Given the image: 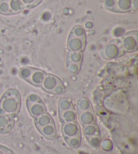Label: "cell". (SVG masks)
Returning <instances> with one entry per match:
<instances>
[{
  "instance_id": "1",
  "label": "cell",
  "mask_w": 138,
  "mask_h": 154,
  "mask_svg": "<svg viewBox=\"0 0 138 154\" xmlns=\"http://www.w3.org/2000/svg\"><path fill=\"white\" fill-rule=\"evenodd\" d=\"M0 109L5 114L16 117L20 109V94L18 91L14 89L7 91L0 100Z\"/></svg>"
},
{
  "instance_id": "11",
  "label": "cell",
  "mask_w": 138,
  "mask_h": 154,
  "mask_svg": "<svg viewBox=\"0 0 138 154\" xmlns=\"http://www.w3.org/2000/svg\"><path fill=\"white\" fill-rule=\"evenodd\" d=\"M79 120L84 126L94 124L96 116L92 109L83 112H79Z\"/></svg>"
},
{
  "instance_id": "17",
  "label": "cell",
  "mask_w": 138,
  "mask_h": 154,
  "mask_svg": "<svg viewBox=\"0 0 138 154\" xmlns=\"http://www.w3.org/2000/svg\"><path fill=\"white\" fill-rule=\"evenodd\" d=\"M84 133L88 138L94 136H98L99 129L98 126L94 125V124H91V125H89L84 126Z\"/></svg>"
},
{
  "instance_id": "2",
  "label": "cell",
  "mask_w": 138,
  "mask_h": 154,
  "mask_svg": "<svg viewBox=\"0 0 138 154\" xmlns=\"http://www.w3.org/2000/svg\"><path fill=\"white\" fill-rule=\"evenodd\" d=\"M85 45V31L81 26H77L69 37L68 48L70 51H82Z\"/></svg>"
},
{
  "instance_id": "25",
  "label": "cell",
  "mask_w": 138,
  "mask_h": 154,
  "mask_svg": "<svg viewBox=\"0 0 138 154\" xmlns=\"http://www.w3.org/2000/svg\"><path fill=\"white\" fill-rule=\"evenodd\" d=\"M65 91V87L63 85V82L62 83H60L57 85V86L55 88L54 90L53 91L52 93L54 95H62Z\"/></svg>"
},
{
  "instance_id": "22",
  "label": "cell",
  "mask_w": 138,
  "mask_h": 154,
  "mask_svg": "<svg viewBox=\"0 0 138 154\" xmlns=\"http://www.w3.org/2000/svg\"><path fill=\"white\" fill-rule=\"evenodd\" d=\"M81 64L68 62V70L71 75H77L80 70Z\"/></svg>"
},
{
  "instance_id": "21",
  "label": "cell",
  "mask_w": 138,
  "mask_h": 154,
  "mask_svg": "<svg viewBox=\"0 0 138 154\" xmlns=\"http://www.w3.org/2000/svg\"><path fill=\"white\" fill-rule=\"evenodd\" d=\"M33 70V68L30 67H22L19 70V75L22 79L28 81L30 78Z\"/></svg>"
},
{
  "instance_id": "19",
  "label": "cell",
  "mask_w": 138,
  "mask_h": 154,
  "mask_svg": "<svg viewBox=\"0 0 138 154\" xmlns=\"http://www.w3.org/2000/svg\"><path fill=\"white\" fill-rule=\"evenodd\" d=\"M69 109H74L72 103H71V101L70 100H68V99H62L59 103V112L69 110Z\"/></svg>"
},
{
  "instance_id": "18",
  "label": "cell",
  "mask_w": 138,
  "mask_h": 154,
  "mask_svg": "<svg viewBox=\"0 0 138 154\" xmlns=\"http://www.w3.org/2000/svg\"><path fill=\"white\" fill-rule=\"evenodd\" d=\"M78 112H83L92 109L90 101L86 98H80L78 101Z\"/></svg>"
},
{
  "instance_id": "26",
  "label": "cell",
  "mask_w": 138,
  "mask_h": 154,
  "mask_svg": "<svg viewBox=\"0 0 138 154\" xmlns=\"http://www.w3.org/2000/svg\"><path fill=\"white\" fill-rule=\"evenodd\" d=\"M88 141L90 145H92L93 147H97L100 145V139L99 136H94L92 137H89L88 138Z\"/></svg>"
},
{
  "instance_id": "24",
  "label": "cell",
  "mask_w": 138,
  "mask_h": 154,
  "mask_svg": "<svg viewBox=\"0 0 138 154\" xmlns=\"http://www.w3.org/2000/svg\"><path fill=\"white\" fill-rule=\"evenodd\" d=\"M43 102L41 99L36 94L30 95L27 98L26 100V105H30V104L36 103H41Z\"/></svg>"
},
{
  "instance_id": "10",
  "label": "cell",
  "mask_w": 138,
  "mask_h": 154,
  "mask_svg": "<svg viewBox=\"0 0 138 154\" xmlns=\"http://www.w3.org/2000/svg\"><path fill=\"white\" fill-rule=\"evenodd\" d=\"M46 75V73L44 72L43 70L33 68L31 75H30L28 82H29L30 83L34 85V86L41 87V85H42Z\"/></svg>"
},
{
  "instance_id": "16",
  "label": "cell",
  "mask_w": 138,
  "mask_h": 154,
  "mask_svg": "<svg viewBox=\"0 0 138 154\" xmlns=\"http://www.w3.org/2000/svg\"><path fill=\"white\" fill-rule=\"evenodd\" d=\"M83 58L82 51H70L68 54V62L81 64Z\"/></svg>"
},
{
  "instance_id": "23",
  "label": "cell",
  "mask_w": 138,
  "mask_h": 154,
  "mask_svg": "<svg viewBox=\"0 0 138 154\" xmlns=\"http://www.w3.org/2000/svg\"><path fill=\"white\" fill-rule=\"evenodd\" d=\"M25 8H33L40 4L42 0H22Z\"/></svg>"
},
{
  "instance_id": "27",
  "label": "cell",
  "mask_w": 138,
  "mask_h": 154,
  "mask_svg": "<svg viewBox=\"0 0 138 154\" xmlns=\"http://www.w3.org/2000/svg\"><path fill=\"white\" fill-rule=\"evenodd\" d=\"M6 149H7L6 147L0 145V154H4Z\"/></svg>"
},
{
  "instance_id": "3",
  "label": "cell",
  "mask_w": 138,
  "mask_h": 154,
  "mask_svg": "<svg viewBox=\"0 0 138 154\" xmlns=\"http://www.w3.org/2000/svg\"><path fill=\"white\" fill-rule=\"evenodd\" d=\"M104 6L110 11L116 12H128L137 8V0H105Z\"/></svg>"
},
{
  "instance_id": "12",
  "label": "cell",
  "mask_w": 138,
  "mask_h": 154,
  "mask_svg": "<svg viewBox=\"0 0 138 154\" xmlns=\"http://www.w3.org/2000/svg\"><path fill=\"white\" fill-rule=\"evenodd\" d=\"M29 113L33 118H37L40 116L46 113V109L43 102L27 105Z\"/></svg>"
},
{
  "instance_id": "5",
  "label": "cell",
  "mask_w": 138,
  "mask_h": 154,
  "mask_svg": "<svg viewBox=\"0 0 138 154\" xmlns=\"http://www.w3.org/2000/svg\"><path fill=\"white\" fill-rule=\"evenodd\" d=\"M121 41L114 40L110 41L103 51V56L107 60H112L120 57L125 54Z\"/></svg>"
},
{
  "instance_id": "6",
  "label": "cell",
  "mask_w": 138,
  "mask_h": 154,
  "mask_svg": "<svg viewBox=\"0 0 138 154\" xmlns=\"http://www.w3.org/2000/svg\"><path fill=\"white\" fill-rule=\"evenodd\" d=\"M121 41L125 51L131 52L137 50V32H131L126 34Z\"/></svg>"
},
{
  "instance_id": "9",
  "label": "cell",
  "mask_w": 138,
  "mask_h": 154,
  "mask_svg": "<svg viewBox=\"0 0 138 154\" xmlns=\"http://www.w3.org/2000/svg\"><path fill=\"white\" fill-rule=\"evenodd\" d=\"M14 125V117L8 114H0V133H8Z\"/></svg>"
},
{
  "instance_id": "4",
  "label": "cell",
  "mask_w": 138,
  "mask_h": 154,
  "mask_svg": "<svg viewBox=\"0 0 138 154\" xmlns=\"http://www.w3.org/2000/svg\"><path fill=\"white\" fill-rule=\"evenodd\" d=\"M22 0H2L0 2V14L3 15L17 14L24 10Z\"/></svg>"
},
{
  "instance_id": "7",
  "label": "cell",
  "mask_w": 138,
  "mask_h": 154,
  "mask_svg": "<svg viewBox=\"0 0 138 154\" xmlns=\"http://www.w3.org/2000/svg\"><path fill=\"white\" fill-rule=\"evenodd\" d=\"M62 82V81L56 76L50 75V74H46L43 83L41 85V87L46 92L52 93L55 88Z\"/></svg>"
},
{
  "instance_id": "14",
  "label": "cell",
  "mask_w": 138,
  "mask_h": 154,
  "mask_svg": "<svg viewBox=\"0 0 138 154\" xmlns=\"http://www.w3.org/2000/svg\"><path fill=\"white\" fill-rule=\"evenodd\" d=\"M60 119L63 123L76 122L77 114L74 109H69L62 112H59Z\"/></svg>"
},
{
  "instance_id": "28",
  "label": "cell",
  "mask_w": 138,
  "mask_h": 154,
  "mask_svg": "<svg viewBox=\"0 0 138 154\" xmlns=\"http://www.w3.org/2000/svg\"><path fill=\"white\" fill-rule=\"evenodd\" d=\"M4 154H14V153L12 152V151L10 150L9 149H8V148H7V149L5 150V152H4Z\"/></svg>"
},
{
  "instance_id": "8",
  "label": "cell",
  "mask_w": 138,
  "mask_h": 154,
  "mask_svg": "<svg viewBox=\"0 0 138 154\" xmlns=\"http://www.w3.org/2000/svg\"><path fill=\"white\" fill-rule=\"evenodd\" d=\"M62 132L63 136L65 137H73L81 136L80 128L76 122L64 123L62 126Z\"/></svg>"
},
{
  "instance_id": "20",
  "label": "cell",
  "mask_w": 138,
  "mask_h": 154,
  "mask_svg": "<svg viewBox=\"0 0 138 154\" xmlns=\"http://www.w3.org/2000/svg\"><path fill=\"white\" fill-rule=\"evenodd\" d=\"M65 141L70 147L74 148L78 147L81 143V136L73 137H65Z\"/></svg>"
},
{
  "instance_id": "15",
  "label": "cell",
  "mask_w": 138,
  "mask_h": 154,
  "mask_svg": "<svg viewBox=\"0 0 138 154\" xmlns=\"http://www.w3.org/2000/svg\"><path fill=\"white\" fill-rule=\"evenodd\" d=\"M52 122H53V119H52L50 115H49L46 113L38 116V118H36L35 120V124L37 128L43 127V126L48 125Z\"/></svg>"
},
{
  "instance_id": "13",
  "label": "cell",
  "mask_w": 138,
  "mask_h": 154,
  "mask_svg": "<svg viewBox=\"0 0 138 154\" xmlns=\"http://www.w3.org/2000/svg\"><path fill=\"white\" fill-rule=\"evenodd\" d=\"M38 129L40 131L41 134L47 139H54L56 137L57 131L54 122H52L48 125Z\"/></svg>"
}]
</instances>
